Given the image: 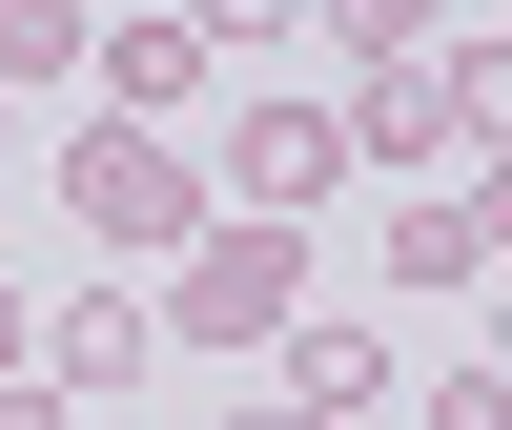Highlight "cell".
I'll use <instances>...</instances> for the list:
<instances>
[{"mask_svg": "<svg viewBox=\"0 0 512 430\" xmlns=\"http://www.w3.org/2000/svg\"><path fill=\"white\" fill-rule=\"evenodd\" d=\"M62 205H82V246H123V267H185L226 205H205V164L185 144H144V123H82L62 144Z\"/></svg>", "mask_w": 512, "mask_h": 430, "instance_id": "6da1fadb", "label": "cell"}, {"mask_svg": "<svg viewBox=\"0 0 512 430\" xmlns=\"http://www.w3.org/2000/svg\"><path fill=\"white\" fill-rule=\"evenodd\" d=\"M144 328L164 349H287V328H308V226H205Z\"/></svg>", "mask_w": 512, "mask_h": 430, "instance_id": "7a4b0ae2", "label": "cell"}, {"mask_svg": "<svg viewBox=\"0 0 512 430\" xmlns=\"http://www.w3.org/2000/svg\"><path fill=\"white\" fill-rule=\"evenodd\" d=\"M328 123H349V164H431V144L472 164V144H492V41H451V62H369Z\"/></svg>", "mask_w": 512, "mask_h": 430, "instance_id": "3957f363", "label": "cell"}, {"mask_svg": "<svg viewBox=\"0 0 512 430\" xmlns=\"http://www.w3.org/2000/svg\"><path fill=\"white\" fill-rule=\"evenodd\" d=\"M328 185H349V123H328V103H246V123H226V185H205V205H226V226H308Z\"/></svg>", "mask_w": 512, "mask_h": 430, "instance_id": "277c9868", "label": "cell"}, {"mask_svg": "<svg viewBox=\"0 0 512 430\" xmlns=\"http://www.w3.org/2000/svg\"><path fill=\"white\" fill-rule=\"evenodd\" d=\"M41 390H123V369H164V328H144V287H82V308H41Z\"/></svg>", "mask_w": 512, "mask_h": 430, "instance_id": "5b68a950", "label": "cell"}, {"mask_svg": "<svg viewBox=\"0 0 512 430\" xmlns=\"http://www.w3.org/2000/svg\"><path fill=\"white\" fill-rule=\"evenodd\" d=\"M390 287H492V185H431V205H390Z\"/></svg>", "mask_w": 512, "mask_h": 430, "instance_id": "8992f818", "label": "cell"}, {"mask_svg": "<svg viewBox=\"0 0 512 430\" xmlns=\"http://www.w3.org/2000/svg\"><path fill=\"white\" fill-rule=\"evenodd\" d=\"M103 62V123H164V103H205V41L185 21H123V41H82Z\"/></svg>", "mask_w": 512, "mask_h": 430, "instance_id": "52a82bcc", "label": "cell"}, {"mask_svg": "<svg viewBox=\"0 0 512 430\" xmlns=\"http://www.w3.org/2000/svg\"><path fill=\"white\" fill-rule=\"evenodd\" d=\"M287 410L369 430V410H390V349H369V328H287Z\"/></svg>", "mask_w": 512, "mask_h": 430, "instance_id": "ba28073f", "label": "cell"}, {"mask_svg": "<svg viewBox=\"0 0 512 430\" xmlns=\"http://www.w3.org/2000/svg\"><path fill=\"white\" fill-rule=\"evenodd\" d=\"M82 41H103L82 0H0V103H21V82H82Z\"/></svg>", "mask_w": 512, "mask_h": 430, "instance_id": "9c48e42d", "label": "cell"}, {"mask_svg": "<svg viewBox=\"0 0 512 430\" xmlns=\"http://www.w3.org/2000/svg\"><path fill=\"white\" fill-rule=\"evenodd\" d=\"M308 21L349 41V62H431V21H451V0H308Z\"/></svg>", "mask_w": 512, "mask_h": 430, "instance_id": "30bf717a", "label": "cell"}, {"mask_svg": "<svg viewBox=\"0 0 512 430\" xmlns=\"http://www.w3.org/2000/svg\"><path fill=\"white\" fill-rule=\"evenodd\" d=\"M164 21H185L205 62H226V41H308V0H164Z\"/></svg>", "mask_w": 512, "mask_h": 430, "instance_id": "8fae6325", "label": "cell"}, {"mask_svg": "<svg viewBox=\"0 0 512 430\" xmlns=\"http://www.w3.org/2000/svg\"><path fill=\"white\" fill-rule=\"evenodd\" d=\"M431 430H512V390H492V369H451V390H431Z\"/></svg>", "mask_w": 512, "mask_h": 430, "instance_id": "7c38bea8", "label": "cell"}, {"mask_svg": "<svg viewBox=\"0 0 512 430\" xmlns=\"http://www.w3.org/2000/svg\"><path fill=\"white\" fill-rule=\"evenodd\" d=\"M0 430H62V390H41V369H0Z\"/></svg>", "mask_w": 512, "mask_h": 430, "instance_id": "4fadbf2b", "label": "cell"}, {"mask_svg": "<svg viewBox=\"0 0 512 430\" xmlns=\"http://www.w3.org/2000/svg\"><path fill=\"white\" fill-rule=\"evenodd\" d=\"M226 430H328V410H287V390H246V410H226Z\"/></svg>", "mask_w": 512, "mask_h": 430, "instance_id": "5bb4252c", "label": "cell"}, {"mask_svg": "<svg viewBox=\"0 0 512 430\" xmlns=\"http://www.w3.org/2000/svg\"><path fill=\"white\" fill-rule=\"evenodd\" d=\"M21 349H41V308H21V287H0V369H21Z\"/></svg>", "mask_w": 512, "mask_h": 430, "instance_id": "9a60e30c", "label": "cell"}, {"mask_svg": "<svg viewBox=\"0 0 512 430\" xmlns=\"http://www.w3.org/2000/svg\"><path fill=\"white\" fill-rule=\"evenodd\" d=\"M0 164H21V103H0Z\"/></svg>", "mask_w": 512, "mask_h": 430, "instance_id": "2e32d148", "label": "cell"}]
</instances>
